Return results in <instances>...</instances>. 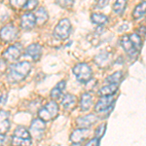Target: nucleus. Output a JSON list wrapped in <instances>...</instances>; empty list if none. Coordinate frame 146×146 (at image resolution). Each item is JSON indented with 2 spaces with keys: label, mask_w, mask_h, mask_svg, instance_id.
<instances>
[{
  "label": "nucleus",
  "mask_w": 146,
  "mask_h": 146,
  "mask_svg": "<svg viewBox=\"0 0 146 146\" xmlns=\"http://www.w3.org/2000/svg\"><path fill=\"white\" fill-rule=\"evenodd\" d=\"M129 38H131V42H133V44L135 45V49L139 52L141 47H142V40H141V37L138 34H135V33L131 34V35H129Z\"/></svg>",
  "instance_id": "nucleus-26"
},
{
  "label": "nucleus",
  "mask_w": 146,
  "mask_h": 146,
  "mask_svg": "<svg viewBox=\"0 0 146 146\" xmlns=\"http://www.w3.org/2000/svg\"><path fill=\"white\" fill-rule=\"evenodd\" d=\"M31 70V63L28 62H22L10 65L7 72V80L12 84L19 83L28 75Z\"/></svg>",
  "instance_id": "nucleus-1"
},
{
  "label": "nucleus",
  "mask_w": 146,
  "mask_h": 146,
  "mask_svg": "<svg viewBox=\"0 0 146 146\" xmlns=\"http://www.w3.org/2000/svg\"><path fill=\"white\" fill-rule=\"evenodd\" d=\"M35 25H36V19L33 13H25L23 14L21 18V27L25 30H30L32 29Z\"/></svg>",
  "instance_id": "nucleus-12"
},
{
  "label": "nucleus",
  "mask_w": 146,
  "mask_h": 146,
  "mask_svg": "<svg viewBox=\"0 0 146 146\" xmlns=\"http://www.w3.org/2000/svg\"><path fill=\"white\" fill-rule=\"evenodd\" d=\"M93 105V96L91 94L85 93L81 96V100H80V108L82 111H88Z\"/></svg>",
  "instance_id": "nucleus-19"
},
{
  "label": "nucleus",
  "mask_w": 146,
  "mask_h": 146,
  "mask_svg": "<svg viewBox=\"0 0 146 146\" xmlns=\"http://www.w3.org/2000/svg\"><path fill=\"white\" fill-rule=\"evenodd\" d=\"M90 135V131L87 128H80L74 131L70 135V141L74 145H80Z\"/></svg>",
  "instance_id": "nucleus-10"
},
{
  "label": "nucleus",
  "mask_w": 146,
  "mask_h": 146,
  "mask_svg": "<svg viewBox=\"0 0 146 146\" xmlns=\"http://www.w3.org/2000/svg\"><path fill=\"white\" fill-rule=\"evenodd\" d=\"M6 139V136H5V133H0V145L3 144L4 141Z\"/></svg>",
  "instance_id": "nucleus-35"
},
{
  "label": "nucleus",
  "mask_w": 146,
  "mask_h": 146,
  "mask_svg": "<svg viewBox=\"0 0 146 146\" xmlns=\"http://www.w3.org/2000/svg\"><path fill=\"white\" fill-rule=\"evenodd\" d=\"M65 86H66V82L65 81H60L56 86H55L53 88V90L51 91V98L53 100H58V98L62 96L63 91L65 89Z\"/></svg>",
  "instance_id": "nucleus-20"
},
{
  "label": "nucleus",
  "mask_w": 146,
  "mask_h": 146,
  "mask_svg": "<svg viewBox=\"0 0 146 146\" xmlns=\"http://www.w3.org/2000/svg\"><path fill=\"white\" fill-rule=\"evenodd\" d=\"M10 113L5 110H0V133H6L10 129Z\"/></svg>",
  "instance_id": "nucleus-14"
},
{
  "label": "nucleus",
  "mask_w": 146,
  "mask_h": 146,
  "mask_svg": "<svg viewBox=\"0 0 146 146\" xmlns=\"http://www.w3.org/2000/svg\"><path fill=\"white\" fill-rule=\"evenodd\" d=\"M105 129H106V124H101L96 128V131H95V135L98 139H100V140L101 139V137H102L105 133Z\"/></svg>",
  "instance_id": "nucleus-28"
},
{
  "label": "nucleus",
  "mask_w": 146,
  "mask_h": 146,
  "mask_svg": "<svg viewBox=\"0 0 146 146\" xmlns=\"http://www.w3.org/2000/svg\"><path fill=\"white\" fill-rule=\"evenodd\" d=\"M118 91V84H109L101 88L98 94L100 96H113Z\"/></svg>",
  "instance_id": "nucleus-21"
},
{
  "label": "nucleus",
  "mask_w": 146,
  "mask_h": 146,
  "mask_svg": "<svg viewBox=\"0 0 146 146\" xmlns=\"http://www.w3.org/2000/svg\"><path fill=\"white\" fill-rule=\"evenodd\" d=\"M98 1V8H103L108 4L109 0H96Z\"/></svg>",
  "instance_id": "nucleus-33"
},
{
  "label": "nucleus",
  "mask_w": 146,
  "mask_h": 146,
  "mask_svg": "<svg viewBox=\"0 0 146 146\" xmlns=\"http://www.w3.org/2000/svg\"><path fill=\"white\" fill-rule=\"evenodd\" d=\"M120 42H121L122 48H123L124 50L126 51V53L128 54L129 56H131V58H135V56H137V54L139 53V52L135 49V47L133 44V42H131L129 35H125V36L122 37Z\"/></svg>",
  "instance_id": "nucleus-11"
},
{
  "label": "nucleus",
  "mask_w": 146,
  "mask_h": 146,
  "mask_svg": "<svg viewBox=\"0 0 146 146\" xmlns=\"http://www.w3.org/2000/svg\"><path fill=\"white\" fill-rule=\"evenodd\" d=\"M72 72L75 75L76 79L81 83H88L92 79L93 76V71H92L91 67L89 66L87 63L81 62L76 64L72 68Z\"/></svg>",
  "instance_id": "nucleus-3"
},
{
  "label": "nucleus",
  "mask_w": 146,
  "mask_h": 146,
  "mask_svg": "<svg viewBox=\"0 0 146 146\" xmlns=\"http://www.w3.org/2000/svg\"><path fill=\"white\" fill-rule=\"evenodd\" d=\"M100 140L98 139L96 137H95V138H93L92 140L89 141V142H87V145H89V146H91V145H100Z\"/></svg>",
  "instance_id": "nucleus-34"
},
{
  "label": "nucleus",
  "mask_w": 146,
  "mask_h": 146,
  "mask_svg": "<svg viewBox=\"0 0 146 146\" xmlns=\"http://www.w3.org/2000/svg\"><path fill=\"white\" fill-rule=\"evenodd\" d=\"M19 35L18 28L13 25H7L0 29V38L4 42H12L17 39Z\"/></svg>",
  "instance_id": "nucleus-8"
},
{
  "label": "nucleus",
  "mask_w": 146,
  "mask_h": 146,
  "mask_svg": "<svg viewBox=\"0 0 146 146\" xmlns=\"http://www.w3.org/2000/svg\"><path fill=\"white\" fill-rule=\"evenodd\" d=\"M71 32V23L68 19H62L58 22L54 29V35L56 38L64 40L69 36Z\"/></svg>",
  "instance_id": "nucleus-5"
},
{
  "label": "nucleus",
  "mask_w": 146,
  "mask_h": 146,
  "mask_svg": "<svg viewBox=\"0 0 146 146\" xmlns=\"http://www.w3.org/2000/svg\"><path fill=\"white\" fill-rule=\"evenodd\" d=\"M7 69H8V65H7V60L4 58H0V75L4 74Z\"/></svg>",
  "instance_id": "nucleus-31"
},
{
  "label": "nucleus",
  "mask_w": 146,
  "mask_h": 146,
  "mask_svg": "<svg viewBox=\"0 0 146 146\" xmlns=\"http://www.w3.org/2000/svg\"><path fill=\"white\" fill-rule=\"evenodd\" d=\"M58 105L56 101H50L47 103L45 106H43L38 111L39 118L42 119L43 121L48 122L51 120L55 119L58 116Z\"/></svg>",
  "instance_id": "nucleus-4"
},
{
  "label": "nucleus",
  "mask_w": 146,
  "mask_h": 146,
  "mask_svg": "<svg viewBox=\"0 0 146 146\" xmlns=\"http://www.w3.org/2000/svg\"><path fill=\"white\" fill-rule=\"evenodd\" d=\"M112 55L107 52H102L95 58V62L100 68H106L111 63Z\"/></svg>",
  "instance_id": "nucleus-13"
},
{
  "label": "nucleus",
  "mask_w": 146,
  "mask_h": 146,
  "mask_svg": "<svg viewBox=\"0 0 146 146\" xmlns=\"http://www.w3.org/2000/svg\"><path fill=\"white\" fill-rule=\"evenodd\" d=\"M2 1H3V0H0V3H1V2H2Z\"/></svg>",
  "instance_id": "nucleus-36"
},
{
  "label": "nucleus",
  "mask_w": 146,
  "mask_h": 146,
  "mask_svg": "<svg viewBox=\"0 0 146 146\" xmlns=\"http://www.w3.org/2000/svg\"><path fill=\"white\" fill-rule=\"evenodd\" d=\"M35 19H36V25H44L47 23L49 19V15H48V12L46 11V9L44 7H41L39 8L38 10L36 11V13L34 14Z\"/></svg>",
  "instance_id": "nucleus-18"
},
{
  "label": "nucleus",
  "mask_w": 146,
  "mask_h": 146,
  "mask_svg": "<svg viewBox=\"0 0 146 146\" xmlns=\"http://www.w3.org/2000/svg\"><path fill=\"white\" fill-rule=\"evenodd\" d=\"M10 1V5L15 9L23 8V5L25 4L27 0H9Z\"/></svg>",
  "instance_id": "nucleus-29"
},
{
  "label": "nucleus",
  "mask_w": 146,
  "mask_h": 146,
  "mask_svg": "<svg viewBox=\"0 0 146 146\" xmlns=\"http://www.w3.org/2000/svg\"><path fill=\"white\" fill-rule=\"evenodd\" d=\"M56 3L63 8H68V7L72 6L73 0H56Z\"/></svg>",
  "instance_id": "nucleus-30"
},
{
  "label": "nucleus",
  "mask_w": 146,
  "mask_h": 146,
  "mask_svg": "<svg viewBox=\"0 0 146 146\" xmlns=\"http://www.w3.org/2000/svg\"><path fill=\"white\" fill-rule=\"evenodd\" d=\"M38 6V0H27L23 8L27 11H33Z\"/></svg>",
  "instance_id": "nucleus-27"
},
{
  "label": "nucleus",
  "mask_w": 146,
  "mask_h": 146,
  "mask_svg": "<svg viewBox=\"0 0 146 146\" xmlns=\"http://www.w3.org/2000/svg\"><path fill=\"white\" fill-rule=\"evenodd\" d=\"M45 129H46V122L40 118H36L32 121L28 131H29L31 137H34L35 139L39 140L43 137Z\"/></svg>",
  "instance_id": "nucleus-6"
},
{
  "label": "nucleus",
  "mask_w": 146,
  "mask_h": 146,
  "mask_svg": "<svg viewBox=\"0 0 146 146\" xmlns=\"http://www.w3.org/2000/svg\"><path fill=\"white\" fill-rule=\"evenodd\" d=\"M122 79H123V73H122V71H116L113 73L112 75L108 76L105 81L109 84H119L122 81Z\"/></svg>",
  "instance_id": "nucleus-25"
},
{
  "label": "nucleus",
  "mask_w": 146,
  "mask_h": 146,
  "mask_svg": "<svg viewBox=\"0 0 146 146\" xmlns=\"http://www.w3.org/2000/svg\"><path fill=\"white\" fill-rule=\"evenodd\" d=\"M127 3H128V0H115L112 7L114 13L117 15H122L126 10Z\"/></svg>",
  "instance_id": "nucleus-22"
},
{
  "label": "nucleus",
  "mask_w": 146,
  "mask_h": 146,
  "mask_svg": "<svg viewBox=\"0 0 146 146\" xmlns=\"http://www.w3.org/2000/svg\"><path fill=\"white\" fill-rule=\"evenodd\" d=\"M23 54V46L21 44H15L6 49L5 52L2 54L3 58L7 62H15L20 58Z\"/></svg>",
  "instance_id": "nucleus-7"
},
{
  "label": "nucleus",
  "mask_w": 146,
  "mask_h": 146,
  "mask_svg": "<svg viewBox=\"0 0 146 146\" xmlns=\"http://www.w3.org/2000/svg\"><path fill=\"white\" fill-rule=\"evenodd\" d=\"M76 96L71 95V94H66L62 100V106L64 110H71L74 108L76 104Z\"/></svg>",
  "instance_id": "nucleus-17"
},
{
  "label": "nucleus",
  "mask_w": 146,
  "mask_h": 146,
  "mask_svg": "<svg viewBox=\"0 0 146 146\" xmlns=\"http://www.w3.org/2000/svg\"><path fill=\"white\" fill-rule=\"evenodd\" d=\"M25 55L29 56L35 62H37V60H40L42 56V46L37 43L31 44L25 49Z\"/></svg>",
  "instance_id": "nucleus-15"
},
{
  "label": "nucleus",
  "mask_w": 146,
  "mask_h": 146,
  "mask_svg": "<svg viewBox=\"0 0 146 146\" xmlns=\"http://www.w3.org/2000/svg\"><path fill=\"white\" fill-rule=\"evenodd\" d=\"M98 121V117L94 114H89L86 115L84 117H80L76 120V124L77 126L80 128H87L89 129L90 127L93 126L96 122Z\"/></svg>",
  "instance_id": "nucleus-16"
},
{
  "label": "nucleus",
  "mask_w": 146,
  "mask_h": 146,
  "mask_svg": "<svg viewBox=\"0 0 146 146\" xmlns=\"http://www.w3.org/2000/svg\"><path fill=\"white\" fill-rule=\"evenodd\" d=\"M91 21L98 25H105V23L108 22V18L105 15H103V14L94 13V14H92V16H91Z\"/></svg>",
  "instance_id": "nucleus-23"
},
{
  "label": "nucleus",
  "mask_w": 146,
  "mask_h": 146,
  "mask_svg": "<svg viewBox=\"0 0 146 146\" xmlns=\"http://www.w3.org/2000/svg\"><path fill=\"white\" fill-rule=\"evenodd\" d=\"M7 100V94L6 93H2V92H0V104H5Z\"/></svg>",
  "instance_id": "nucleus-32"
},
{
  "label": "nucleus",
  "mask_w": 146,
  "mask_h": 146,
  "mask_svg": "<svg viewBox=\"0 0 146 146\" xmlns=\"http://www.w3.org/2000/svg\"><path fill=\"white\" fill-rule=\"evenodd\" d=\"M144 15H145V1H143L142 3L138 4L135 8V10L133 12V17L135 20H138V19L142 18Z\"/></svg>",
  "instance_id": "nucleus-24"
},
{
  "label": "nucleus",
  "mask_w": 146,
  "mask_h": 146,
  "mask_svg": "<svg viewBox=\"0 0 146 146\" xmlns=\"http://www.w3.org/2000/svg\"><path fill=\"white\" fill-rule=\"evenodd\" d=\"M32 139L28 129L25 127L19 126L15 129L12 137V144L13 145H31Z\"/></svg>",
  "instance_id": "nucleus-2"
},
{
  "label": "nucleus",
  "mask_w": 146,
  "mask_h": 146,
  "mask_svg": "<svg viewBox=\"0 0 146 146\" xmlns=\"http://www.w3.org/2000/svg\"><path fill=\"white\" fill-rule=\"evenodd\" d=\"M114 101L115 100L113 98V96H101L100 100L98 101V103L95 106L96 112L103 113L105 111H108L112 107Z\"/></svg>",
  "instance_id": "nucleus-9"
}]
</instances>
